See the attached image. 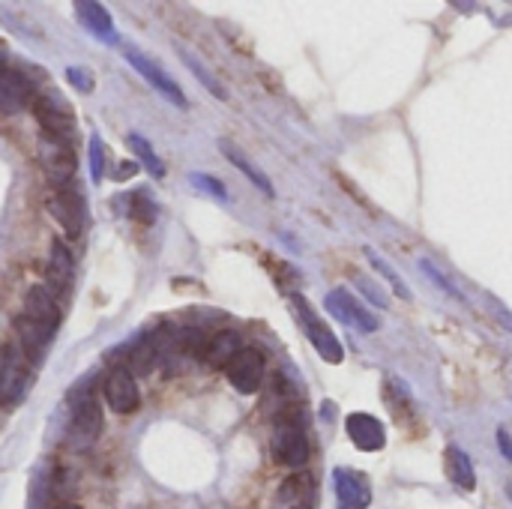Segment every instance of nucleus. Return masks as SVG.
I'll list each match as a JSON object with an SVG mask.
<instances>
[{
  "mask_svg": "<svg viewBox=\"0 0 512 509\" xmlns=\"http://www.w3.org/2000/svg\"><path fill=\"white\" fill-rule=\"evenodd\" d=\"M57 327H60V309L54 294L45 285H33L24 297V312L15 321L18 348L30 357L33 366L42 360V351L54 339Z\"/></svg>",
  "mask_w": 512,
  "mask_h": 509,
  "instance_id": "f257e3e1",
  "label": "nucleus"
},
{
  "mask_svg": "<svg viewBox=\"0 0 512 509\" xmlns=\"http://www.w3.org/2000/svg\"><path fill=\"white\" fill-rule=\"evenodd\" d=\"M69 408H72V420H69V432H66V444L75 453H84L96 444V438L102 435V408L96 402V381L93 375L84 378L72 393H69Z\"/></svg>",
  "mask_w": 512,
  "mask_h": 509,
  "instance_id": "f03ea898",
  "label": "nucleus"
},
{
  "mask_svg": "<svg viewBox=\"0 0 512 509\" xmlns=\"http://www.w3.org/2000/svg\"><path fill=\"white\" fill-rule=\"evenodd\" d=\"M33 381V363L18 345H3L0 351V408H15Z\"/></svg>",
  "mask_w": 512,
  "mask_h": 509,
  "instance_id": "7ed1b4c3",
  "label": "nucleus"
},
{
  "mask_svg": "<svg viewBox=\"0 0 512 509\" xmlns=\"http://www.w3.org/2000/svg\"><path fill=\"white\" fill-rule=\"evenodd\" d=\"M273 459L285 468H303L309 462V438L294 414H282L273 426Z\"/></svg>",
  "mask_w": 512,
  "mask_h": 509,
  "instance_id": "20e7f679",
  "label": "nucleus"
},
{
  "mask_svg": "<svg viewBox=\"0 0 512 509\" xmlns=\"http://www.w3.org/2000/svg\"><path fill=\"white\" fill-rule=\"evenodd\" d=\"M294 315H297V324L303 327V333H306V339L315 345V351L327 360V363H333V366H339L342 363V345H339V339L333 336V330L318 318V312L309 306V300L306 297H294Z\"/></svg>",
  "mask_w": 512,
  "mask_h": 509,
  "instance_id": "39448f33",
  "label": "nucleus"
},
{
  "mask_svg": "<svg viewBox=\"0 0 512 509\" xmlns=\"http://www.w3.org/2000/svg\"><path fill=\"white\" fill-rule=\"evenodd\" d=\"M324 306H327V312L339 321V324H345V327H354L357 333H375L378 327H381V321L354 297V294H348L345 288H333V291H327V297H324Z\"/></svg>",
  "mask_w": 512,
  "mask_h": 509,
  "instance_id": "423d86ee",
  "label": "nucleus"
},
{
  "mask_svg": "<svg viewBox=\"0 0 512 509\" xmlns=\"http://www.w3.org/2000/svg\"><path fill=\"white\" fill-rule=\"evenodd\" d=\"M102 393H105L108 408H111L114 414H135L138 405H141V393H138L135 375H132L126 366H114V369L105 375Z\"/></svg>",
  "mask_w": 512,
  "mask_h": 509,
  "instance_id": "0eeeda50",
  "label": "nucleus"
},
{
  "mask_svg": "<svg viewBox=\"0 0 512 509\" xmlns=\"http://www.w3.org/2000/svg\"><path fill=\"white\" fill-rule=\"evenodd\" d=\"M126 60L132 63V69L135 72H141L144 78H147V84L156 90V93H162L168 102H174L177 108H186L189 102H186V96H183V90H180V84L156 63V60H150L147 54H141L138 48H126Z\"/></svg>",
  "mask_w": 512,
  "mask_h": 509,
  "instance_id": "6e6552de",
  "label": "nucleus"
},
{
  "mask_svg": "<svg viewBox=\"0 0 512 509\" xmlns=\"http://www.w3.org/2000/svg\"><path fill=\"white\" fill-rule=\"evenodd\" d=\"M225 372H228V381L237 393L252 396V393H258V387L264 381L267 363H264V354L258 348H243Z\"/></svg>",
  "mask_w": 512,
  "mask_h": 509,
  "instance_id": "1a4fd4ad",
  "label": "nucleus"
},
{
  "mask_svg": "<svg viewBox=\"0 0 512 509\" xmlns=\"http://www.w3.org/2000/svg\"><path fill=\"white\" fill-rule=\"evenodd\" d=\"M33 114L42 126V135L54 138V141H72V132H75V117L66 105H60L57 99L51 96H36L33 99Z\"/></svg>",
  "mask_w": 512,
  "mask_h": 509,
  "instance_id": "9d476101",
  "label": "nucleus"
},
{
  "mask_svg": "<svg viewBox=\"0 0 512 509\" xmlns=\"http://www.w3.org/2000/svg\"><path fill=\"white\" fill-rule=\"evenodd\" d=\"M336 501L339 509H369L372 504V486L369 477L357 468H336Z\"/></svg>",
  "mask_w": 512,
  "mask_h": 509,
  "instance_id": "9b49d317",
  "label": "nucleus"
},
{
  "mask_svg": "<svg viewBox=\"0 0 512 509\" xmlns=\"http://www.w3.org/2000/svg\"><path fill=\"white\" fill-rule=\"evenodd\" d=\"M48 210H51V216L60 222V228H63L69 237H78V234L84 231V219H87V213H84V201H81V195H78L75 189L60 186L57 192H51V198H48Z\"/></svg>",
  "mask_w": 512,
  "mask_h": 509,
  "instance_id": "f8f14e48",
  "label": "nucleus"
},
{
  "mask_svg": "<svg viewBox=\"0 0 512 509\" xmlns=\"http://www.w3.org/2000/svg\"><path fill=\"white\" fill-rule=\"evenodd\" d=\"M39 162L54 183H69L78 168L72 147L66 141H54L48 135H42V141H39Z\"/></svg>",
  "mask_w": 512,
  "mask_h": 509,
  "instance_id": "ddd939ff",
  "label": "nucleus"
},
{
  "mask_svg": "<svg viewBox=\"0 0 512 509\" xmlns=\"http://www.w3.org/2000/svg\"><path fill=\"white\" fill-rule=\"evenodd\" d=\"M33 84L24 72L3 66L0 69V111L3 114H18L27 105H33Z\"/></svg>",
  "mask_w": 512,
  "mask_h": 509,
  "instance_id": "4468645a",
  "label": "nucleus"
},
{
  "mask_svg": "<svg viewBox=\"0 0 512 509\" xmlns=\"http://www.w3.org/2000/svg\"><path fill=\"white\" fill-rule=\"evenodd\" d=\"M345 429H348V438H351V444L357 447V450H363V453H378V450H384V444H387V432H384V426H381V420H375L372 414H351L348 420H345Z\"/></svg>",
  "mask_w": 512,
  "mask_h": 509,
  "instance_id": "2eb2a0df",
  "label": "nucleus"
},
{
  "mask_svg": "<svg viewBox=\"0 0 512 509\" xmlns=\"http://www.w3.org/2000/svg\"><path fill=\"white\" fill-rule=\"evenodd\" d=\"M75 15L78 21L84 24V30H90L93 36H99L102 42L114 45L117 42V30H114V21L108 15V9L96 0H78L75 3Z\"/></svg>",
  "mask_w": 512,
  "mask_h": 509,
  "instance_id": "dca6fc26",
  "label": "nucleus"
},
{
  "mask_svg": "<svg viewBox=\"0 0 512 509\" xmlns=\"http://www.w3.org/2000/svg\"><path fill=\"white\" fill-rule=\"evenodd\" d=\"M72 285V255L63 240H51L48 255V288L54 297H63Z\"/></svg>",
  "mask_w": 512,
  "mask_h": 509,
  "instance_id": "f3484780",
  "label": "nucleus"
},
{
  "mask_svg": "<svg viewBox=\"0 0 512 509\" xmlns=\"http://www.w3.org/2000/svg\"><path fill=\"white\" fill-rule=\"evenodd\" d=\"M273 509H312V480L306 474L288 477L273 498Z\"/></svg>",
  "mask_w": 512,
  "mask_h": 509,
  "instance_id": "a211bd4d",
  "label": "nucleus"
},
{
  "mask_svg": "<svg viewBox=\"0 0 512 509\" xmlns=\"http://www.w3.org/2000/svg\"><path fill=\"white\" fill-rule=\"evenodd\" d=\"M243 351L240 345V336L234 330H222L216 333L207 345H204V363L213 366V369H228L231 360Z\"/></svg>",
  "mask_w": 512,
  "mask_h": 509,
  "instance_id": "6ab92c4d",
  "label": "nucleus"
},
{
  "mask_svg": "<svg viewBox=\"0 0 512 509\" xmlns=\"http://www.w3.org/2000/svg\"><path fill=\"white\" fill-rule=\"evenodd\" d=\"M444 468H447V477L456 489L462 492H474L477 489V474H474V462L465 450L459 447H447V456H444Z\"/></svg>",
  "mask_w": 512,
  "mask_h": 509,
  "instance_id": "aec40b11",
  "label": "nucleus"
},
{
  "mask_svg": "<svg viewBox=\"0 0 512 509\" xmlns=\"http://www.w3.org/2000/svg\"><path fill=\"white\" fill-rule=\"evenodd\" d=\"M219 150H222V153H225V159H228L234 168H240V171H243V174H246V177H249L261 192H264V195H276V192H273L270 177H267V174H264V171H261V168H258V165H255V162L240 150V147H237V144H231V141H219Z\"/></svg>",
  "mask_w": 512,
  "mask_h": 509,
  "instance_id": "412c9836",
  "label": "nucleus"
},
{
  "mask_svg": "<svg viewBox=\"0 0 512 509\" xmlns=\"http://www.w3.org/2000/svg\"><path fill=\"white\" fill-rule=\"evenodd\" d=\"M126 144H129V150L138 156V162L156 177V180H162L165 177V165H162V159L156 156V150H153V144L144 138V135H138V132H129L126 135Z\"/></svg>",
  "mask_w": 512,
  "mask_h": 509,
  "instance_id": "4be33fe9",
  "label": "nucleus"
},
{
  "mask_svg": "<svg viewBox=\"0 0 512 509\" xmlns=\"http://www.w3.org/2000/svg\"><path fill=\"white\" fill-rule=\"evenodd\" d=\"M366 255H369V264H372V267H375V270H378V273H381V276H384V279H387V282L393 285V291H396V294H399L402 300H411V291H408V285L402 282V276H399V273H396V270H393L390 264H384L378 252L366 249Z\"/></svg>",
  "mask_w": 512,
  "mask_h": 509,
  "instance_id": "5701e85b",
  "label": "nucleus"
},
{
  "mask_svg": "<svg viewBox=\"0 0 512 509\" xmlns=\"http://www.w3.org/2000/svg\"><path fill=\"white\" fill-rule=\"evenodd\" d=\"M87 153H90V177H93V183H99V180L105 177V144H102L99 132L90 135Z\"/></svg>",
  "mask_w": 512,
  "mask_h": 509,
  "instance_id": "b1692460",
  "label": "nucleus"
},
{
  "mask_svg": "<svg viewBox=\"0 0 512 509\" xmlns=\"http://www.w3.org/2000/svg\"><path fill=\"white\" fill-rule=\"evenodd\" d=\"M420 267H423V273H426V276H429V279H432V282H435V285H438V288H441L444 294H450L453 300L465 303L462 291H459V288H456V285H453V282H450V279H447V276H444V273H441V270H438V267H435V264H432L429 258H423V261H420Z\"/></svg>",
  "mask_w": 512,
  "mask_h": 509,
  "instance_id": "393cba45",
  "label": "nucleus"
},
{
  "mask_svg": "<svg viewBox=\"0 0 512 509\" xmlns=\"http://www.w3.org/2000/svg\"><path fill=\"white\" fill-rule=\"evenodd\" d=\"M156 213H159V210H156V204L150 201L147 192H135V195H132V216H135L141 225H150V222L156 219Z\"/></svg>",
  "mask_w": 512,
  "mask_h": 509,
  "instance_id": "a878e982",
  "label": "nucleus"
},
{
  "mask_svg": "<svg viewBox=\"0 0 512 509\" xmlns=\"http://www.w3.org/2000/svg\"><path fill=\"white\" fill-rule=\"evenodd\" d=\"M66 81H69L75 90H81V93H90V90L96 87V78H93V72H90L87 66H69V69H66Z\"/></svg>",
  "mask_w": 512,
  "mask_h": 509,
  "instance_id": "bb28decb",
  "label": "nucleus"
},
{
  "mask_svg": "<svg viewBox=\"0 0 512 509\" xmlns=\"http://www.w3.org/2000/svg\"><path fill=\"white\" fill-rule=\"evenodd\" d=\"M201 192H207V195H213L216 201H228V192H225V186L216 180V177H210V174H201V171H195L192 177H189Z\"/></svg>",
  "mask_w": 512,
  "mask_h": 509,
  "instance_id": "cd10ccee",
  "label": "nucleus"
},
{
  "mask_svg": "<svg viewBox=\"0 0 512 509\" xmlns=\"http://www.w3.org/2000/svg\"><path fill=\"white\" fill-rule=\"evenodd\" d=\"M180 54H183V60H186V66H189V69H192V72H195V75H198V78H201L204 84H207V90H210L213 96H219V99H225V90L219 87V81H216V78H213V75H210V72H207V69H204V66H201L198 60H195V57H189L186 51H180Z\"/></svg>",
  "mask_w": 512,
  "mask_h": 509,
  "instance_id": "c85d7f7f",
  "label": "nucleus"
},
{
  "mask_svg": "<svg viewBox=\"0 0 512 509\" xmlns=\"http://www.w3.org/2000/svg\"><path fill=\"white\" fill-rule=\"evenodd\" d=\"M357 285H360V291H363V294H366V297H372V300H375V306H381V309H384V306H387V297H384V294H381V291H378V285H375V282H372V279H369V282H366V279H363V276H357Z\"/></svg>",
  "mask_w": 512,
  "mask_h": 509,
  "instance_id": "c756f323",
  "label": "nucleus"
},
{
  "mask_svg": "<svg viewBox=\"0 0 512 509\" xmlns=\"http://www.w3.org/2000/svg\"><path fill=\"white\" fill-rule=\"evenodd\" d=\"M498 444H501V453H504V459H510L512 462V441H510V432H507V429H498Z\"/></svg>",
  "mask_w": 512,
  "mask_h": 509,
  "instance_id": "7c9ffc66",
  "label": "nucleus"
},
{
  "mask_svg": "<svg viewBox=\"0 0 512 509\" xmlns=\"http://www.w3.org/2000/svg\"><path fill=\"white\" fill-rule=\"evenodd\" d=\"M3 66H6V63H3V54H0V69H3Z\"/></svg>",
  "mask_w": 512,
  "mask_h": 509,
  "instance_id": "2f4dec72",
  "label": "nucleus"
}]
</instances>
